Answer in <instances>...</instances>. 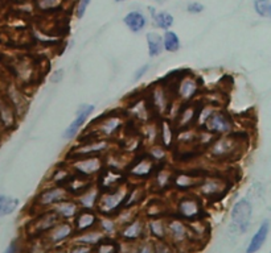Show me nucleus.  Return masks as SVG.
I'll use <instances>...</instances> for the list:
<instances>
[{"mask_svg": "<svg viewBox=\"0 0 271 253\" xmlns=\"http://www.w3.org/2000/svg\"><path fill=\"white\" fill-rule=\"evenodd\" d=\"M197 178H193L191 174H184V173H180L175 177V186L180 189H191L193 186H197L198 185Z\"/></svg>", "mask_w": 271, "mask_h": 253, "instance_id": "473e14b6", "label": "nucleus"}, {"mask_svg": "<svg viewBox=\"0 0 271 253\" xmlns=\"http://www.w3.org/2000/svg\"><path fill=\"white\" fill-rule=\"evenodd\" d=\"M52 208L61 221H69V219H73V218L77 215V212L81 210L78 203H77L76 201L69 199V198L56 203Z\"/></svg>", "mask_w": 271, "mask_h": 253, "instance_id": "4468645a", "label": "nucleus"}, {"mask_svg": "<svg viewBox=\"0 0 271 253\" xmlns=\"http://www.w3.org/2000/svg\"><path fill=\"white\" fill-rule=\"evenodd\" d=\"M145 39H147V44H148L149 57L160 56L163 50H164V48H163V37L156 32H148Z\"/></svg>", "mask_w": 271, "mask_h": 253, "instance_id": "393cba45", "label": "nucleus"}, {"mask_svg": "<svg viewBox=\"0 0 271 253\" xmlns=\"http://www.w3.org/2000/svg\"><path fill=\"white\" fill-rule=\"evenodd\" d=\"M180 46H182V43H180L177 34L172 30H165L164 36H163V48L165 49V52L176 53L178 52Z\"/></svg>", "mask_w": 271, "mask_h": 253, "instance_id": "cd10ccee", "label": "nucleus"}, {"mask_svg": "<svg viewBox=\"0 0 271 253\" xmlns=\"http://www.w3.org/2000/svg\"><path fill=\"white\" fill-rule=\"evenodd\" d=\"M147 231L155 240H165V221L163 218H154L147 224Z\"/></svg>", "mask_w": 271, "mask_h": 253, "instance_id": "5701e85b", "label": "nucleus"}, {"mask_svg": "<svg viewBox=\"0 0 271 253\" xmlns=\"http://www.w3.org/2000/svg\"><path fill=\"white\" fill-rule=\"evenodd\" d=\"M165 241H168L176 252H183L192 245V237L188 224L180 219L165 221Z\"/></svg>", "mask_w": 271, "mask_h": 253, "instance_id": "f257e3e1", "label": "nucleus"}, {"mask_svg": "<svg viewBox=\"0 0 271 253\" xmlns=\"http://www.w3.org/2000/svg\"><path fill=\"white\" fill-rule=\"evenodd\" d=\"M253 206L246 198H241L231 208V222L239 232H246L250 227Z\"/></svg>", "mask_w": 271, "mask_h": 253, "instance_id": "7ed1b4c3", "label": "nucleus"}, {"mask_svg": "<svg viewBox=\"0 0 271 253\" xmlns=\"http://www.w3.org/2000/svg\"><path fill=\"white\" fill-rule=\"evenodd\" d=\"M50 253H66V250L64 249H56L54 252H50Z\"/></svg>", "mask_w": 271, "mask_h": 253, "instance_id": "de8ad7c7", "label": "nucleus"}, {"mask_svg": "<svg viewBox=\"0 0 271 253\" xmlns=\"http://www.w3.org/2000/svg\"><path fill=\"white\" fill-rule=\"evenodd\" d=\"M93 247L85 245V244L79 243H73L69 247V249L66 250V253H92Z\"/></svg>", "mask_w": 271, "mask_h": 253, "instance_id": "4c0bfd02", "label": "nucleus"}, {"mask_svg": "<svg viewBox=\"0 0 271 253\" xmlns=\"http://www.w3.org/2000/svg\"><path fill=\"white\" fill-rule=\"evenodd\" d=\"M17 207H19V199L0 194V218L11 215Z\"/></svg>", "mask_w": 271, "mask_h": 253, "instance_id": "bb28decb", "label": "nucleus"}, {"mask_svg": "<svg viewBox=\"0 0 271 253\" xmlns=\"http://www.w3.org/2000/svg\"><path fill=\"white\" fill-rule=\"evenodd\" d=\"M90 2H92V0H78V6H77V12H76L78 19H82V17L85 16L86 10H87Z\"/></svg>", "mask_w": 271, "mask_h": 253, "instance_id": "a19ab883", "label": "nucleus"}, {"mask_svg": "<svg viewBox=\"0 0 271 253\" xmlns=\"http://www.w3.org/2000/svg\"><path fill=\"white\" fill-rule=\"evenodd\" d=\"M4 253H23V249H21V244H20L19 240H13L11 241V244L8 245V248L6 249Z\"/></svg>", "mask_w": 271, "mask_h": 253, "instance_id": "37998d69", "label": "nucleus"}, {"mask_svg": "<svg viewBox=\"0 0 271 253\" xmlns=\"http://www.w3.org/2000/svg\"><path fill=\"white\" fill-rule=\"evenodd\" d=\"M169 179H171V175H169V173L167 170L159 171L158 174H156V185H158L159 188H165L168 185Z\"/></svg>", "mask_w": 271, "mask_h": 253, "instance_id": "58836bf2", "label": "nucleus"}, {"mask_svg": "<svg viewBox=\"0 0 271 253\" xmlns=\"http://www.w3.org/2000/svg\"><path fill=\"white\" fill-rule=\"evenodd\" d=\"M102 165V160L98 156H83L82 158H77L73 162L72 169L82 177H92L101 173Z\"/></svg>", "mask_w": 271, "mask_h": 253, "instance_id": "1a4fd4ad", "label": "nucleus"}, {"mask_svg": "<svg viewBox=\"0 0 271 253\" xmlns=\"http://www.w3.org/2000/svg\"><path fill=\"white\" fill-rule=\"evenodd\" d=\"M237 149V144L231 137H221L216 140L215 144L212 145L210 153L216 157L224 158L229 157L230 155H233Z\"/></svg>", "mask_w": 271, "mask_h": 253, "instance_id": "dca6fc26", "label": "nucleus"}, {"mask_svg": "<svg viewBox=\"0 0 271 253\" xmlns=\"http://www.w3.org/2000/svg\"><path fill=\"white\" fill-rule=\"evenodd\" d=\"M202 125L205 127V131L213 135H225L233 129L230 116L222 111H212Z\"/></svg>", "mask_w": 271, "mask_h": 253, "instance_id": "20e7f679", "label": "nucleus"}, {"mask_svg": "<svg viewBox=\"0 0 271 253\" xmlns=\"http://www.w3.org/2000/svg\"><path fill=\"white\" fill-rule=\"evenodd\" d=\"M103 237H105V234H103L102 231L92 228V230L85 231V232H81V234L77 235L73 239V243L85 244V245H89V247H94V245H97L99 241L102 240Z\"/></svg>", "mask_w": 271, "mask_h": 253, "instance_id": "aec40b11", "label": "nucleus"}, {"mask_svg": "<svg viewBox=\"0 0 271 253\" xmlns=\"http://www.w3.org/2000/svg\"><path fill=\"white\" fill-rule=\"evenodd\" d=\"M122 125V120L118 116H109V118L103 119L102 122L99 123L98 131L105 136L114 135Z\"/></svg>", "mask_w": 271, "mask_h": 253, "instance_id": "b1692460", "label": "nucleus"}, {"mask_svg": "<svg viewBox=\"0 0 271 253\" xmlns=\"http://www.w3.org/2000/svg\"><path fill=\"white\" fill-rule=\"evenodd\" d=\"M135 253H152V245L149 243H143Z\"/></svg>", "mask_w": 271, "mask_h": 253, "instance_id": "49530a36", "label": "nucleus"}, {"mask_svg": "<svg viewBox=\"0 0 271 253\" xmlns=\"http://www.w3.org/2000/svg\"><path fill=\"white\" fill-rule=\"evenodd\" d=\"M121 247L115 240L109 239V237H103L102 240L99 241L97 245L93 247L92 253H119Z\"/></svg>", "mask_w": 271, "mask_h": 253, "instance_id": "a878e982", "label": "nucleus"}, {"mask_svg": "<svg viewBox=\"0 0 271 253\" xmlns=\"http://www.w3.org/2000/svg\"><path fill=\"white\" fill-rule=\"evenodd\" d=\"M154 166L155 164L152 158H142L135 165H132V168L130 169V174L138 178H144L151 174Z\"/></svg>", "mask_w": 271, "mask_h": 253, "instance_id": "4be33fe9", "label": "nucleus"}, {"mask_svg": "<svg viewBox=\"0 0 271 253\" xmlns=\"http://www.w3.org/2000/svg\"><path fill=\"white\" fill-rule=\"evenodd\" d=\"M123 23L132 33H139L142 32L144 29V26L147 25V19H145V16L142 12L131 11L123 17Z\"/></svg>", "mask_w": 271, "mask_h": 253, "instance_id": "f3484780", "label": "nucleus"}, {"mask_svg": "<svg viewBox=\"0 0 271 253\" xmlns=\"http://www.w3.org/2000/svg\"><path fill=\"white\" fill-rule=\"evenodd\" d=\"M149 153H151L152 160H154V161H160V160L165 156V149L164 147H159V145H156V147H154V148L151 149Z\"/></svg>", "mask_w": 271, "mask_h": 253, "instance_id": "ea45409f", "label": "nucleus"}, {"mask_svg": "<svg viewBox=\"0 0 271 253\" xmlns=\"http://www.w3.org/2000/svg\"><path fill=\"white\" fill-rule=\"evenodd\" d=\"M70 197V193L68 191V189H65L64 186H54V188H49L46 190H43L37 195L36 204L40 207H53L54 204L58 202L68 199Z\"/></svg>", "mask_w": 271, "mask_h": 253, "instance_id": "9d476101", "label": "nucleus"}, {"mask_svg": "<svg viewBox=\"0 0 271 253\" xmlns=\"http://www.w3.org/2000/svg\"><path fill=\"white\" fill-rule=\"evenodd\" d=\"M107 148V142L105 140L97 141V140H90V141L85 142L81 145L79 148L73 151V155L77 157H83V156H94L98 152H102L103 149Z\"/></svg>", "mask_w": 271, "mask_h": 253, "instance_id": "6ab92c4d", "label": "nucleus"}, {"mask_svg": "<svg viewBox=\"0 0 271 253\" xmlns=\"http://www.w3.org/2000/svg\"><path fill=\"white\" fill-rule=\"evenodd\" d=\"M74 235H76L74 226L68 221H61L49 232H46L44 236H45V241L49 247L50 245L57 247L58 244H63L64 241L72 239Z\"/></svg>", "mask_w": 271, "mask_h": 253, "instance_id": "423d86ee", "label": "nucleus"}, {"mask_svg": "<svg viewBox=\"0 0 271 253\" xmlns=\"http://www.w3.org/2000/svg\"><path fill=\"white\" fill-rule=\"evenodd\" d=\"M151 245L152 253H176L175 248L165 240H155Z\"/></svg>", "mask_w": 271, "mask_h": 253, "instance_id": "e433bc0d", "label": "nucleus"}, {"mask_svg": "<svg viewBox=\"0 0 271 253\" xmlns=\"http://www.w3.org/2000/svg\"><path fill=\"white\" fill-rule=\"evenodd\" d=\"M198 90V85L196 82V79H193L192 77H185L182 79V82L178 83L177 86V96L182 100L188 102L191 100L193 96L196 95V92Z\"/></svg>", "mask_w": 271, "mask_h": 253, "instance_id": "a211bd4d", "label": "nucleus"}, {"mask_svg": "<svg viewBox=\"0 0 271 253\" xmlns=\"http://www.w3.org/2000/svg\"><path fill=\"white\" fill-rule=\"evenodd\" d=\"M98 224V216L93 210H79L77 215L74 216V231L76 234H81L85 231H89L92 228H96Z\"/></svg>", "mask_w": 271, "mask_h": 253, "instance_id": "f8f14e48", "label": "nucleus"}, {"mask_svg": "<svg viewBox=\"0 0 271 253\" xmlns=\"http://www.w3.org/2000/svg\"><path fill=\"white\" fill-rule=\"evenodd\" d=\"M147 232V224L142 218H132L131 221L122 224L119 230V236L126 241H139L142 240Z\"/></svg>", "mask_w": 271, "mask_h": 253, "instance_id": "6e6552de", "label": "nucleus"}, {"mask_svg": "<svg viewBox=\"0 0 271 253\" xmlns=\"http://www.w3.org/2000/svg\"><path fill=\"white\" fill-rule=\"evenodd\" d=\"M254 10L261 17H271V2L270 0H254Z\"/></svg>", "mask_w": 271, "mask_h": 253, "instance_id": "f704fd0d", "label": "nucleus"}, {"mask_svg": "<svg viewBox=\"0 0 271 253\" xmlns=\"http://www.w3.org/2000/svg\"><path fill=\"white\" fill-rule=\"evenodd\" d=\"M196 118H197V110L195 107H187L182 112V115L178 116V125H180V128L188 127Z\"/></svg>", "mask_w": 271, "mask_h": 253, "instance_id": "72a5a7b5", "label": "nucleus"}, {"mask_svg": "<svg viewBox=\"0 0 271 253\" xmlns=\"http://www.w3.org/2000/svg\"><path fill=\"white\" fill-rule=\"evenodd\" d=\"M126 195H127V191H126L125 188L105 191V193L99 195L98 202H97V208L103 216H112L121 210V207H123Z\"/></svg>", "mask_w": 271, "mask_h": 253, "instance_id": "f03ea898", "label": "nucleus"}, {"mask_svg": "<svg viewBox=\"0 0 271 253\" xmlns=\"http://www.w3.org/2000/svg\"><path fill=\"white\" fill-rule=\"evenodd\" d=\"M58 222H61V219L57 216L54 211H45V212H43L41 215H39L35 221L31 222L29 227H28V232L35 237L44 236V235H45L46 232H49Z\"/></svg>", "mask_w": 271, "mask_h": 253, "instance_id": "39448f33", "label": "nucleus"}, {"mask_svg": "<svg viewBox=\"0 0 271 253\" xmlns=\"http://www.w3.org/2000/svg\"><path fill=\"white\" fill-rule=\"evenodd\" d=\"M99 198V190L97 188H92L90 186L87 190H85L82 194H79L78 197V206L79 207L85 208V210H94L97 207V202Z\"/></svg>", "mask_w": 271, "mask_h": 253, "instance_id": "412c9836", "label": "nucleus"}, {"mask_svg": "<svg viewBox=\"0 0 271 253\" xmlns=\"http://www.w3.org/2000/svg\"><path fill=\"white\" fill-rule=\"evenodd\" d=\"M187 11H188L189 13H193V15L201 13L202 11H204V6H202L201 3H197V2H192V3H189L188 6H187Z\"/></svg>", "mask_w": 271, "mask_h": 253, "instance_id": "79ce46f5", "label": "nucleus"}, {"mask_svg": "<svg viewBox=\"0 0 271 253\" xmlns=\"http://www.w3.org/2000/svg\"><path fill=\"white\" fill-rule=\"evenodd\" d=\"M0 120H2L7 127H10V125H12L13 123H15L12 105L8 104L6 100H0Z\"/></svg>", "mask_w": 271, "mask_h": 253, "instance_id": "2f4dec72", "label": "nucleus"}, {"mask_svg": "<svg viewBox=\"0 0 271 253\" xmlns=\"http://www.w3.org/2000/svg\"><path fill=\"white\" fill-rule=\"evenodd\" d=\"M154 23L158 28L164 30H168L172 25H173V16H172L171 13L168 12H158L155 13L154 16Z\"/></svg>", "mask_w": 271, "mask_h": 253, "instance_id": "c756f323", "label": "nucleus"}, {"mask_svg": "<svg viewBox=\"0 0 271 253\" xmlns=\"http://www.w3.org/2000/svg\"><path fill=\"white\" fill-rule=\"evenodd\" d=\"M116 3H121V2H125V0H115Z\"/></svg>", "mask_w": 271, "mask_h": 253, "instance_id": "09e8293b", "label": "nucleus"}, {"mask_svg": "<svg viewBox=\"0 0 271 253\" xmlns=\"http://www.w3.org/2000/svg\"><path fill=\"white\" fill-rule=\"evenodd\" d=\"M64 74H65L64 69H57L56 71L53 73L52 76H50L49 81L52 83H59L64 79Z\"/></svg>", "mask_w": 271, "mask_h": 253, "instance_id": "a18cd8bd", "label": "nucleus"}, {"mask_svg": "<svg viewBox=\"0 0 271 253\" xmlns=\"http://www.w3.org/2000/svg\"><path fill=\"white\" fill-rule=\"evenodd\" d=\"M151 99L152 102H154V110H156L160 114L167 111V107H168V104H167V95H165V91L162 87L154 89Z\"/></svg>", "mask_w": 271, "mask_h": 253, "instance_id": "c85d7f7f", "label": "nucleus"}, {"mask_svg": "<svg viewBox=\"0 0 271 253\" xmlns=\"http://www.w3.org/2000/svg\"><path fill=\"white\" fill-rule=\"evenodd\" d=\"M98 224L103 234H114L116 231V222L112 221L111 216H103L102 219H98Z\"/></svg>", "mask_w": 271, "mask_h": 253, "instance_id": "c9c22d12", "label": "nucleus"}, {"mask_svg": "<svg viewBox=\"0 0 271 253\" xmlns=\"http://www.w3.org/2000/svg\"><path fill=\"white\" fill-rule=\"evenodd\" d=\"M198 190L206 198H217L220 194H224L226 190V184L218 178H206L198 184Z\"/></svg>", "mask_w": 271, "mask_h": 253, "instance_id": "ddd939ff", "label": "nucleus"}, {"mask_svg": "<svg viewBox=\"0 0 271 253\" xmlns=\"http://www.w3.org/2000/svg\"><path fill=\"white\" fill-rule=\"evenodd\" d=\"M268 232H270V222L266 219L259 226L254 236L251 237L250 243H249L248 248H246V253H257L258 250L261 249L263 247V244L266 243V240H267Z\"/></svg>", "mask_w": 271, "mask_h": 253, "instance_id": "2eb2a0df", "label": "nucleus"}, {"mask_svg": "<svg viewBox=\"0 0 271 253\" xmlns=\"http://www.w3.org/2000/svg\"><path fill=\"white\" fill-rule=\"evenodd\" d=\"M176 212L180 218L188 222L198 221L202 215L201 203L195 197H183L176 203Z\"/></svg>", "mask_w": 271, "mask_h": 253, "instance_id": "0eeeda50", "label": "nucleus"}, {"mask_svg": "<svg viewBox=\"0 0 271 253\" xmlns=\"http://www.w3.org/2000/svg\"><path fill=\"white\" fill-rule=\"evenodd\" d=\"M93 111H94V105L93 104L83 103V104L79 105L76 112V119L70 123L69 127L64 132V138H65V140H72V138L76 137V136L78 135L79 129L82 128L86 120H87L89 116L93 114Z\"/></svg>", "mask_w": 271, "mask_h": 253, "instance_id": "9b49d317", "label": "nucleus"}, {"mask_svg": "<svg viewBox=\"0 0 271 253\" xmlns=\"http://www.w3.org/2000/svg\"><path fill=\"white\" fill-rule=\"evenodd\" d=\"M149 70V65L148 63H145V65L140 66L139 69H136L135 74H134V81H139V79H142L143 77L145 76V73Z\"/></svg>", "mask_w": 271, "mask_h": 253, "instance_id": "c03bdc74", "label": "nucleus"}, {"mask_svg": "<svg viewBox=\"0 0 271 253\" xmlns=\"http://www.w3.org/2000/svg\"><path fill=\"white\" fill-rule=\"evenodd\" d=\"M160 138H162V144L164 148H169L173 141V128L167 120H163L160 125Z\"/></svg>", "mask_w": 271, "mask_h": 253, "instance_id": "7c9ffc66", "label": "nucleus"}]
</instances>
